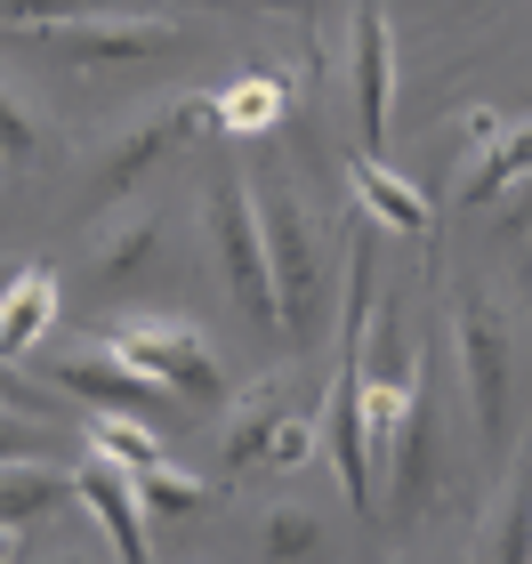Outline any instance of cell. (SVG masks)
<instances>
[{"label":"cell","mask_w":532,"mask_h":564,"mask_svg":"<svg viewBox=\"0 0 532 564\" xmlns=\"http://www.w3.org/2000/svg\"><path fill=\"white\" fill-rule=\"evenodd\" d=\"M106 9V0H0V24H48V17H82Z\"/></svg>","instance_id":"24"},{"label":"cell","mask_w":532,"mask_h":564,"mask_svg":"<svg viewBox=\"0 0 532 564\" xmlns=\"http://www.w3.org/2000/svg\"><path fill=\"white\" fill-rule=\"evenodd\" d=\"M162 259V210L154 202H138V210H121L97 226V250H89V267L106 274V282H130L138 267H154Z\"/></svg>","instance_id":"13"},{"label":"cell","mask_w":532,"mask_h":564,"mask_svg":"<svg viewBox=\"0 0 532 564\" xmlns=\"http://www.w3.org/2000/svg\"><path fill=\"white\" fill-rule=\"evenodd\" d=\"M259 541L274 564H307L323 549V524H315V508H298V500H274L267 508V524H259Z\"/></svg>","instance_id":"19"},{"label":"cell","mask_w":532,"mask_h":564,"mask_svg":"<svg viewBox=\"0 0 532 564\" xmlns=\"http://www.w3.org/2000/svg\"><path fill=\"white\" fill-rule=\"evenodd\" d=\"M48 388L57 395H82L89 412H138V420H154L162 412V379H145L138 364H121L113 347H65L57 364H48Z\"/></svg>","instance_id":"7"},{"label":"cell","mask_w":532,"mask_h":564,"mask_svg":"<svg viewBox=\"0 0 532 564\" xmlns=\"http://www.w3.org/2000/svg\"><path fill=\"white\" fill-rule=\"evenodd\" d=\"M355 121H363L371 153L395 130V24H388V9L355 17Z\"/></svg>","instance_id":"9"},{"label":"cell","mask_w":532,"mask_h":564,"mask_svg":"<svg viewBox=\"0 0 532 564\" xmlns=\"http://www.w3.org/2000/svg\"><path fill=\"white\" fill-rule=\"evenodd\" d=\"M9 282H17V267H9V259H0V291H9Z\"/></svg>","instance_id":"28"},{"label":"cell","mask_w":532,"mask_h":564,"mask_svg":"<svg viewBox=\"0 0 532 564\" xmlns=\"http://www.w3.org/2000/svg\"><path fill=\"white\" fill-rule=\"evenodd\" d=\"M121 364H138L145 379H162V388L177 403H226V364H218V347L202 339L194 323H177V315H145V323H121L113 339H106Z\"/></svg>","instance_id":"3"},{"label":"cell","mask_w":532,"mask_h":564,"mask_svg":"<svg viewBox=\"0 0 532 564\" xmlns=\"http://www.w3.org/2000/svg\"><path fill=\"white\" fill-rule=\"evenodd\" d=\"M202 130H218V89H186V97H170V106H154L130 138H113V153H106V194H130L145 170H162L170 153L194 145Z\"/></svg>","instance_id":"6"},{"label":"cell","mask_w":532,"mask_h":564,"mask_svg":"<svg viewBox=\"0 0 532 564\" xmlns=\"http://www.w3.org/2000/svg\"><path fill=\"white\" fill-rule=\"evenodd\" d=\"M524 177H532V121H509V130H500V138L468 162L460 194H468V210H476V202H509Z\"/></svg>","instance_id":"15"},{"label":"cell","mask_w":532,"mask_h":564,"mask_svg":"<svg viewBox=\"0 0 532 564\" xmlns=\"http://www.w3.org/2000/svg\"><path fill=\"white\" fill-rule=\"evenodd\" d=\"M48 323H57V274L48 267H17V282L0 291V355H33L48 339Z\"/></svg>","instance_id":"12"},{"label":"cell","mask_w":532,"mask_h":564,"mask_svg":"<svg viewBox=\"0 0 532 564\" xmlns=\"http://www.w3.org/2000/svg\"><path fill=\"white\" fill-rule=\"evenodd\" d=\"M267 218V259H274V299H283V330L291 339H315L323 323V235L307 218V202H298L291 186L259 202Z\"/></svg>","instance_id":"4"},{"label":"cell","mask_w":532,"mask_h":564,"mask_svg":"<svg viewBox=\"0 0 532 564\" xmlns=\"http://www.w3.org/2000/svg\"><path fill=\"white\" fill-rule=\"evenodd\" d=\"M452 323H460V379H468V420L485 444H500L509 435V315H500V299L468 291L460 306H452Z\"/></svg>","instance_id":"5"},{"label":"cell","mask_w":532,"mask_h":564,"mask_svg":"<svg viewBox=\"0 0 532 564\" xmlns=\"http://www.w3.org/2000/svg\"><path fill=\"white\" fill-rule=\"evenodd\" d=\"M283 113H291V82H274V73H235L218 89V138H267Z\"/></svg>","instance_id":"14"},{"label":"cell","mask_w":532,"mask_h":564,"mask_svg":"<svg viewBox=\"0 0 532 564\" xmlns=\"http://www.w3.org/2000/svg\"><path fill=\"white\" fill-rule=\"evenodd\" d=\"M73 492H82V508L97 517V532L113 541V564H154V549H145V492L113 452L89 444V459L73 468Z\"/></svg>","instance_id":"8"},{"label":"cell","mask_w":532,"mask_h":564,"mask_svg":"<svg viewBox=\"0 0 532 564\" xmlns=\"http://www.w3.org/2000/svg\"><path fill=\"white\" fill-rule=\"evenodd\" d=\"M89 444L113 452L130 476H145V468H162V459H170V444L154 435V420H138V412H89Z\"/></svg>","instance_id":"17"},{"label":"cell","mask_w":532,"mask_h":564,"mask_svg":"<svg viewBox=\"0 0 532 564\" xmlns=\"http://www.w3.org/2000/svg\"><path fill=\"white\" fill-rule=\"evenodd\" d=\"M347 177H355V202H363V218L379 226V235H403V242H427V235H436V202H427L412 177H395L379 153L347 162Z\"/></svg>","instance_id":"10"},{"label":"cell","mask_w":532,"mask_h":564,"mask_svg":"<svg viewBox=\"0 0 532 564\" xmlns=\"http://www.w3.org/2000/svg\"><path fill=\"white\" fill-rule=\"evenodd\" d=\"M500 130H509V121H500L492 106H476V113H460V153H468V162H476V153H485Z\"/></svg>","instance_id":"25"},{"label":"cell","mask_w":532,"mask_h":564,"mask_svg":"<svg viewBox=\"0 0 532 564\" xmlns=\"http://www.w3.org/2000/svg\"><path fill=\"white\" fill-rule=\"evenodd\" d=\"M138 492H145V517H202V508H210V484H202L194 468H177V459L145 468Z\"/></svg>","instance_id":"18"},{"label":"cell","mask_w":532,"mask_h":564,"mask_svg":"<svg viewBox=\"0 0 532 564\" xmlns=\"http://www.w3.org/2000/svg\"><path fill=\"white\" fill-rule=\"evenodd\" d=\"M24 444V412H9V403H0V452H17Z\"/></svg>","instance_id":"26"},{"label":"cell","mask_w":532,"mask_h":564,"mask_svg":"<svg viewBox=\"0 0 532 564\" xmlns=\"http://www.w3.org/2000/svg\"><path fill=\"white\" fill-rule=\"evenodd\" d=\"M0 403H9V412H48V403H57V388H41V379H24V371H9V355H0Z\"/></svg>","instance_id":"23"},{"label":"cell","mask_w":532,"mask_h":564,"mask_svg":"<svg viewBox=\"0 0 532 564\" xmlns=\"http://www.w3.org/2000/svg\"><path fill=\"white\" fill-rule=\"evenodd\" d=\"M210 259H218V274H226V291L250 306V323H259V330H283L274 259H267V218H259L250 177H235V170L210 186Z\"/></svg>","instance_id":"1"},{"label":"cell","mask_w":532,"mask_h":564,"mask_svg":"<svg viewBox=\"0 0 532 564\" xmlns=\"http://www.w3.org/2000/svg\"><path fill=\"white\" fill-rule=\"evenodd\" d=\"M363 379H371V388H412V379H420L412 330H403V299L371 306V330H363Z\"/></svg>","instance_id":"16"},{"label":"cell","mask_w":532,"mask_h":564,"mask_svg":"<svg viewBox=\"0 0 532 564\" xmlns=\"http://www.w3.org/2000/svg\"><path fill=\"white\" fill-rule=\"evenodd\" d=\"M57 564H97V556H89V549H65V556H57Z\"/></svg>","instance_id":"27"},{"label":"cell","mask_w":532,"mask_h":564,"mask_svg":"<svg viewBox=\"0 0 532 564\" xmlns=\"http://www.w3.org/2000/svg\"><path fill=\"white\" fill-rule=\"evenodd\" d=\"M274 420H283V395H259V403H250V412L235 420V435H226V468H259V459H267V444H274Z\"/></svg>","instance_id":"22"},{"label":"cell","mask_w":532,"mask_h":564,"mask_svg":"<svg viewBox=\"0 0 532 564\" xmlns=\"http://www.w3.org/2000/svg\"><path fill=\"white\" fill-rule=\"evenodd\" d=\"M0 41L48 48V57H73V65H121V57H162V48H177V24L138 17V9H82V17H48V24H0Z\"/></svg>","instance_id":"2"},{"label":"cell","mask_w":532,"mask_h":564,"mask_svg":"<svg viewBox=\"0 0 532 564\" xmlns=\"http://www.w3.org/2000/svg\"><path fill=\"white\" fill-rule=\"evenodd\" d=\"M41 138H48V130H41V106H33L17 82H0V162H33Z\"/></svg>","instance_id":"21"},{"label":"cell","mask_w":532,"mask_h":564,"mask_svg":"<svg viewBox=\"0 0 532 564\" xmlns=\"http://www.w3.org/2000/svg\"><path fill=\"white\" fill-rule=\"evenodd\" d=\"M492 564H532V459L509 484V508H500V532H492Z\"/></svg>","instance_id":"20"},{"label":"cell","mask_w":532,"mask_h":564,"mask_svg":"<svg viewBox=\"0 0 532 564\" xmlns=\"http://www.w3.org/2000/svg\"><path fill=\"white\" fill-rule=\"evenodd\" d=\"M65 500H82L65 468H48V459H33V452H0V524L9 532L41 524L48 508H65Z\"/></svg>","instance_id":"11"}]
</instances>
